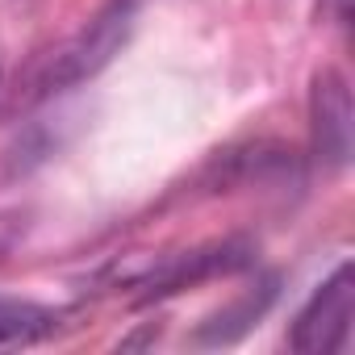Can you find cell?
<instances>
[{
	"instance_id": "2",
	"label": "cell",
	"mask_w": 355,
	"mask_h": 355,
	"mask_svg": "<svg viewBox=\"0 0 355 355\" xmlns=\"http://www.w3.org/2000/svg\"><path fill=\"white\" fill-rule=\"evenodd\" d=\"M351 318H355V276L343 263L297 313L288 347L301 351V355H334V351L347 347Z\"/></svg>"
},
{
	"instance_id": "5",
	"label": "cell",
	"mask_w": 355,
	"mask_h": 355,
	"mask_svg": "<svg viewBox=\"0 0 355 355\" xmlns=\"http://www.w3.org/2000/svg\"><path fill=\"white\" fill-rule=\"evenodd\" d=\"M13 243H17V222L13 218H0V259L13 251Z\"/></svg>"
},
{
	"instance_id": "4",
	"label": "cell",
	"mask_w": 355,
	"mask_h": 355,
	"mask_svg": "<svg viewBox=\"0 0 355 355\" xmlns=\"http://www.w3.org/2000/svg\"><path fill=\"white\" fill-rule=\"evenodd\" d=\"M59 326V313L34 301H9L0 297V343H30Z\"/></svg>"
},
{
	"instance_id": "1",
	"label": "cell",
	"mask_w": 355,
	"mask_h": 355,
	"mask_svg": "<svg viewBox=\"0 0 355 355\" xmlns=\"http://www.w3.org/2000/svg\"><path fill=\"white\" fill-rule=\"evenodd\" d=\"M138 5H142V0H109V5L80 34H71L67 42L46 51L26 71V84L17 88V105H34V101L55 96V92H67V88L92 80L101 67H109V59L121 51V42L134 30Z\"/></svg>"
},
{
	"instance_id": "3",
	"label": "cell",
	"mask_w": 355,
	"mask_h": 355,
	"mask_svg": "<svg viewBox=\"0 0 355 355\" xmlns=\"http://www.w3.org/2000/svg\"><path fill=\"white\" fill-rule=\"evenodd\" d=\"M313 150L326 167H343L351 159V134H355V113H351V88L334 67H322L313 76Z\"/></svg>"
}]
</instances>
